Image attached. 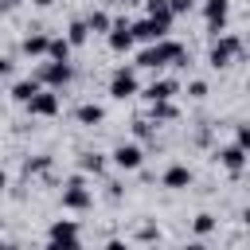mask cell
<instances>
[{
	"mask_svg": "<svg viewBox=\"0 0 250 250\" xmlns=\"http://www.w3.org/2000/svg\"><path fill=\"white\" fill-rule=\"evenodd\" d=\"M176 59H184V47L172 43V39H156V43H148V47L137 55V66L160 70V66H168V62H176Z\"/></svg>",
	"mask_w": 250,
	"mask_h": 250,
	"instance_id": "1",
	"label": "cell"
},
{
	"mask_svg": "<svg viewBox=\"0 0 250 250\" xmlns=\"http://www.w3.org/2000/svg\"><path fill=\"white\" fill-rule=\"evenodd\" d=\"M242 55V39L238 35H223L215 47H211V55H207V62L215 66V70H223V66H230L234 59Z\"/></svg>",
	"mask_w": 250,
	"mask_h": 250,
	"instance_id": "2",
	"label": "cell"
},
{
	"mask_svg": "<svg viewBox=\"0 0 250 250\" xmlns=\"http://www.w3.org/2000/svg\"><path fill=\"white\" fill-rule=\"evenodd\" d=\"M70 62H43L39 70H35V82L39 86H47V90H62L66 82H70Z\"/></svg>",
	"mask_w": 250,
	"mask_h": 250,
	"instance_id": "3",
	"label": "cell"
},
{
	"mask_svg": "<svg viewBox=\"0 0 250 250\" xmlns=\"http://www.w3.org/2000/svg\"><path fill=\"white\" fill-rule=\"evenodd\" d=\"M62 207H66V211H86V207H90V191H86V180H82V176L66 180V188H62Z\"/></svg>",
	"mask_w": 250,
	"mask_h": 250,
	"instance_id": "4",
	"label": "cell"
},
{
	"mask_svg": "<svg viewBox=\"0 0 250 250\" xmlns=\"http://www.w3.org/2000/svg\"><path fill=\"white\" fill-rule=\"evenodd\" d=\"M129 31H133V39H145V43H156V39H164V35H168V23H160V20H152V16H145V20H137V23H129Z\"/></svg>",
	"mask_w": 250,
	"mask_h": 250,
	"instance_id": "5",
	"label": "cell"
},
{
	"mask_svg": "<svg viewBox=\"0 0 250 250\" xmlns=\"http://www.w3.org/2000/svg\"><path fill=\"white\" fill-rule=\"evenodd\" d=\"M109 94L117 98V102H125V98H133L137 94V74L133 70H113V78H109Z\"/></svg>",
	"mask_w": 250,
	"mask_h": 250,
	"instance_id": "6",
	"label": "cell"
},
{
	"mask_svg": "<svg viewBox=\"0 0 250 250\" xmlns=\"http://www.w3.org/2000/svg\"><path fill=\"white\" fill-rule=\"evenodd\" d=\"M23 105H27L35 117H55V113H59V90H39V94H35L31 102H23Z\"/></svg>",
	"mask_w": 250,
	"mask_h": 250,
	"instance_id": "7",
	"label": "cell"
},
{
	"mask_svg": "<svg viewBox=\"0 0 250 250\" xmlns=\"http://www.w3.org/2000/svg\"><path fill=\"white\" fill-rule=\"evenodd\" d=\"M227 12H230V0H207L203 4V20H207V31H223L227 27Z\"/></svg>",
	"mask_w": 250,
	"mask_h": 250,
	"instance_id": "8",
	"label": "cell"
},
{
	"mask_svg": "<svg viewBox=\"0 0 250 250\" xmlns=\"http://www.w3.org/2000/svg\"><path fill=\"white\" fill-rule=\"evenodd\" d=\"M141 160H145V152H141L137 145H117V148H113V164L125 168V172H137Z\"/></svg>",
	"mask_w": 250,
	"mask_h": 250,
	"instance_id": "9",
	"label": "cell"
},
{
	"mask_svg": "<svg viewBox=\"0 0 250 250\" xmlns=\"http://www.w3.org/2000/svg\"><path fill=\"white\" fill-rule=\"evenodd\" d=\"M219 160H223V168H227L230 176H242V168H246V148L227 145V148H219Z\"/></svg>",
	"mask_w": 250,
	"mask_h": 250,
	"instance_id": "10",
	"label": "cell"
},
{
	"mask_svg": "<svg viewBox=\"0 0 250 250\" xmlns=\"http://www.w3.org/2000/svg\"><path fill=\"white\" fill-rule=\"evenodd\" d=\"M137 39H133V31H129V20H117L113 27H109V47L121 55V51H129Z\"/></svg>",
	"mask_w": 250,
	"mask_h": 250,
	"instance_id": "11",
	"label": "cell"
},
{
	"mask_svg": "<svg viewBox=\"0 0 250 250\" xmlns=\"http://www.w3.org/2000/svg\"><path fill=\"white\" fill-rule=\"evenodd\" d=\"M176 90H180V86H176V78H156V82L145 90V98H148V102H168Z\"/></svg>",
	"mask_w": 250,
	"mask_h": 250,
	"instance_id": "12",
	"label": "cell"
},
{
	"mask_svg": "<svg viewBox=\"0 0 250 250\" xmlns=\"http://www.w3.org/2000/svg\"><path fill=\"white\" fill-rule=\"evenodd\" d=\"M188 184H191V168L172 164V168L164 172V188H188Z\"/></svg>",
	"mask_w": 250,
	"mask_h": 250,
	"instance_id": "13",
	"label": "cell"
},
{
	"mask_svg": "<svg viewBox=\"0 0 250 250\" xmlns=\"http://www.w3.org/2000/svg\"><path fill=\"white\" fill-rule=\"evenodd\" d=\"M39 90H43V86H39L35 78H23V82H16V86H12V98H16V102H31Z\"/></svg>",
	"mask_w": 250,
	"mask_h": 250,
	"instance_id": "14",
	"label": "cell"
},
{
	"mask_svg": "<svg viewBox=\"0 0 250 250\" xmlns=\"http://www.w3.org/2000/svg\"><path fill=\"white\" fill-rule=\"evenodd\" d=\"M74 117H78V125H98L105 113H102V105H94V102H86V105H78L74 109Z\"/></svg>",
	"mask_w": 250,
	"mask_h": 250,
	"instance_id": "15",
	"label": "cell"
},
{
	"mask_svg": "<svg viewBox=\"0 0 250 250\" xmlns=\"http://www.w3.org/2000/svg\"><path fill=\"white\" fill-rule=\"evenodd\" d=\"M86 39H90V31H86V20H74V23L66 27V43H70V47H82Z\"/></svg>",
	"mask_w": 250,
	"mask_h": 250,
	"instance_id": "16",
	"label": "cell"
},
{
	"mask_svg": "<svg viewBox=\"0 0 250 250\" xmlns=\"http://www.w3.org/2000/svg\"><path fill=\"white\" fill-rule=\"evenodd\" d=\"M47 55H51V62H66L70 59V43L66 39H47Z\"/></svg>",
	"mask_w": 250,
	"mask_h": 250,
	"instance_id": "17",
	"label": "cell"
},
{
	"mask_svg": "<svg viewBox=\"0 0 250 250\" xmlns=\"http://www.w3.org/2000/svg\"><path fill=\"white\" fill-rule=\"evenodd\" d=\"M23 55H31V59L47 55V35H27L23 39Z\"/></svg>",
	"mask_w": 250,
	"mask_h": 250,
	"instance_id": "18",
	"label": "cell"
},
{
	"mask_svg": "<svg viewBox=\"0 0 250 250\" xmlns=\"http://www.w3.org/2000/svg\"><path fill=\"white\" fill-rule=\"evenodd\" d=\"M78 234V223L74 219H59V223H51V238H74Z\"/></svg>",
	"mask_w": 250,
	"mask_h": 250,
	"instance_id": "19",
	"label": "cell"
},
{
	"mask_svg": "<svg viewBox=\"0 0 250 250\" xmlns=\"http://www.w3.org/2000/svg\"><path fill=\"white\" fill-rule=\"evenodd\" d=\"M148 16L172 27V8H168V0H148Z\"/></svg>",
	"mask_w": 250,
	"mask_h": 250,
	"instance_id": "20",
	"label": "cell"
},
{
	"mask_svg": "<svg viewBox=\"0 0 250 250\" xmlns=\"http://www.w3.org/2000/svg\"><path fill=\"white\" fill-rule=\"evenodd\" d=\"M109 27H113V20L105 12H90L86 16V31H109Z\"/></svg>",
	"mask_w": 250,
	"mask_h": 250,
	"instance_id": "21",
	"label": "cell"
},
{
	"mask_svg": "<svg viewBox=\"0 0 250 250\" xmlns=\"http://www.w3.org/2000/svg\"><path fill=\"white\" fill-rule=\"evenodd\" d=\"M78 168H82V172H94V176H98V172L105 168V160H102L98 152H82V160H78Z\"/></svg>",
	"mask_w": 250,
	"mask_h": 250,
	"instance_id": "22",
	"label": "cell"
},
{
	"mask_svg": "<svg viewBox=\"0 0 250 250\" xmlns=\"http://www.w3.org/2000/svg\"><path fill=\"white\" fill-rule=\"evenodd\" d=\"M172 117H176L172 102H152V121H172Z\"/></svg>",
	"mask_w": 250,
	"mask_h": 250,
	"instance_id": "23",
	"label": "cell"
},
{
	"mask_svg": "<svg viewBox=\"0 0 250 250\" xmlns=\"http://www.w3.org/2000/svg\"><path fill=\"white\" fill-rule=\"evenodd\" d=\"M47 168H51V156H35V160L23 164V176H35V172H47Z\"/></svg>",
	"mask_w": 250,
	"mask_h": 250,
	"instance_id": "24",
	"label": "cell"
},
{
	"mask_svg": "<svg viewBox=\"0 0 250 250\" xmlns=\"http://www.w3.org/2000/svg\"><path fill=\"white\" fill-rule=\"evenodd\" d=\"M47 250H82V242H78V234L74 238H51Z\"/></svg>",
	"mask_w": 250,
	"mask_h": 250,
	"instance_id": "25",
	"label": "cell"
},
{
	"mask_svg": "<svg viewBox=\"0 0 250 250\" xmlns=\"http://www.w3.org/2000/svg\"><path fill=\"white\" fill-rule=\"evenodd\" d=\"M211 230H215V215H207V211L195 215V234H211Z\"/></svg>",
	"mask_w": 250,
	"mask_h": 250,
	"instance_id": "26",
	"label": "cell"
},
{
	"mask_svg": "<svg viewBox=\"0 0 250 250\" xmlns=\"http://www.w3.org/2000/svg\"><path fill=\"white\" fill-rule=\"evenodd\" d=\"M234 145H238V148H246V145H250V125H238V133H234Z\"/></svg>",
	"mask_w": 250,
	"mask_h": 250,
	"instance_id": "27",
	"label": "cell"
},
{
	"mask_svg": "<svg viewBox=\"0 0 250 250\" xmlns=\"http://www.w3.org/2000/svg\"><path fill=\"white\" fill-rule=\"evenodd\" d=\"M188 94H191V98H207V82H191Z\"/></svg>",
	"mask_w": 250,
	"mask_h": 250,
	"instance_id": "28",
	"label": "cell"
},
{
	"mask_svg": "<svg viewBox=\"0 0 250 250\" xmlns=\"http://www.w3.org/2000/svg\"><path fill=\"white\" fill-rule=\"evenodd\" d=\"M137 234H141V238H145V242H152V238H156V227H152V223H145V227H141V230H137Z\"/></svg>",
	"mask_w": 250,
	"mask_h": 250,
	"instance_id": "29",
	"label": "cell"
},
{
	"mask_svg": "<svg viewBox=\"0 0 250 250\" xmlns=\"http://www.w3.org/2000/svg\"><path fill=\"white\" fill-rule=\"evenodd\" d=\"M168 8H172V16H176V12H188V8H191V0H172Z\"/></svg>",
	"mask_w": 250,
	"mask_h": 250,
	"instance_id": "30",
	"label": "cell"
},
{
	"mask_svg": "<svg viewBox=\"0 0 250 250\" xmlns=\"http://www.w3.org/2000/svg\"><path fill=\"white\" fill-rule=\"evenodd\" d=\"M8 74H12V62H8V59H0V78H8Z\"/></svg>",
	"mask_w": 250,
	"mask_h": 250,
	"instance_id": "31",
	"label": "cell"
},
{
	"mask_svg": "<svg viewBox=\"0 0 250 250\" xmlns=\"http://www.w3.org/2000/svg\"><path fill=\"white\" fill-rule=\"evenodd\" d=\"M105 250H129V246H125V242H121V238H113V242H109V246H105Z\"/></svg>",
	"mask_w": 250,
	"mask_h": 250,
	"instance_id": "32",
	"label": "cell"
},
{
	"mask_svg": "<svg viewBox=\"0 0 250 250\" xmlns=\"http://www.w3.org/2000/svg\"><path fill=\"white\" fill-rule=\"evenodd\" d=\"M4 188H8V176H4V172H0V191H4Z\"/></svg>",
	"mask_w": 250,
	"mask_h": 250,
	"instance_id": "33",
	"label": "cell"
},
{
	"mask_svg": "<svg viewBox=\"0 0 250 250\" xmlns=\"http://www.w3.org/2000/svg\"><path fill=\"white\" fill-rule=\"evenodd\" d=\"M0 250H16V246H12V242H0Z\"/></svg>",
	"mask_w": 250,
	"mask_h": 250,
	"instance_id": "34",
	"label": "cell"
},
{
	"mask_svg": "<svg viewBox=\"0 0 250 250\" xmlns=\"http://www.w3.org/2000/svg\"><path fill=\"white\" fill-rule=\"evenodd\" d=\"M184 250H203V246H199V242H191V246H184Z\"/></svg>",
	"mask_w": 250,
	"mask_h": 250,
	"instance_id": "35",
	"label": "cell"
},
{
	"mask_svg": "<svg viewBox=\"0 0 250 250\" xmlns=\"http://www.w3.org/2000/svg\"><path fill=\"white\" fill-rule=\"evenodd\" d=\"M4 4H23V0H4Z\"/></svg>",
	"mask_w": 250,
	"mask_h": 250,
	"instance_id": "36",
	"label": "cell"
},
{
	"mask_svg": "<svg viewBox=\"0 0 250 250\" xmlns=\"http://www.w3.org/2000/svg\"><path fill=\"white\" fill-rule=\"evenodd\" d=\"M109 4H125V0H109Z\"/></svg>",
	"mask_w": 250,
	"mask_h": 250,
	"instance_id": "37",
	"label": "cell"
}]
</instances>
